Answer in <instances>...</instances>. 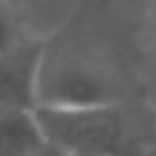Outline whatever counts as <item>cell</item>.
<instances>
[{
  "label": "cell",
  "mask_w": 156,
  "mask_h": 156,
  "mask_svg": "<svg viewBox=\"0 0 156 156\" xmlns=\"http://www.w3.org/2000/svg\"><path fill=\"white\" fill-rule=\"evenodd\" d=\"M115 80L93 58L68 49L63 34L46 39L39 73V107H95L117 105Z\"/></svg>",
  "instance_id": "7a4b0ae2"
},
{
  "label": "cell",
  "mask_w": 156,
  "mask_h": 156,
  "mask_svg": "<svg viewBox=\"0 0 156 156\" xmlns=\"http://www.w3.org/2000/svg\"><path fill=\"white\" fill-rule=\"evenodd\" d=\"M41 144L44 134L34 112H0V156H29Z\"/></svg>",
  "instance_id": "277c9868"
},
{
  "label": "cell",
  "mask_w": 156,
  "mask_h": 156,
  "mask_svg": "<svg viewBox=\"0 0 156 156\" xmlns=\"http://www.w3.org/2000/svg\"><path fill=\"white\" fill-rule=\"evenodd\" d=\"M46 39L22 37L15 46L0 51V112L39 110V73Z\"/></svg>",
  "instance_id": "3957f363"
},
{
  "label": "cell",
  "mask_w": 156,
  "mask_h": 156,
  "mask_svg": "<svg viewBox=\"0 0 156 156\" xmlns=\"http://www.w3.org/2000/svg\"><path fill=\"white\" fill-rule=\"evenodd\" d=\"M29 156H73V154H68V151H63V149H58V146H54V144H41L37 151H32Z\"/></svg>",
  "instance_id": "8992f818"
},
{
  "label": "cell",
  "mask_w": 156,
  "mask_h": 156,
  "mask_svg": "<svg viewBox=\"0 0 156 156\" xmlns=\"http://www.w3.org/2000/svg\"><path fill=\"white\" fill-rule=\"evenodd\" d=\"M144 156H156V149H149V151H146Z\"/></svg>",
  "instance_id": "52a82bcc"
},
{
  "label": "cell",
  "mask_w": 156,
  "mask_h": 156,
  "mask_svg": "<svg viewBox=\"0 0 156 156\" xmlns=\"http://www.w3.org/2000/svg\"><path fill=\"white\" fill-rule=\"evenodd\" d=\"M46 144L73 156H144L141 144L122 105L95 107H39L34 112Z\"/></svg>",
  "instance_id": "6da1fadb"
},
{
  "label": "cell",
  "mask_w": 156,
  "mask_h": 156,
  "mask_svg": "<svg viewBox=\"0 0 156 156\" xmlns=\"http://www.w3.org/2000/svg\"><path fill=\"white\" fill-rule=\"evenodd\" d=\"M20 39H22V37H20V32H17V24H15L12 15H10V7L0 0V51L15 46Z\"/></svg>",
  "instance_id": "5b68a950"
}]
</instances>
